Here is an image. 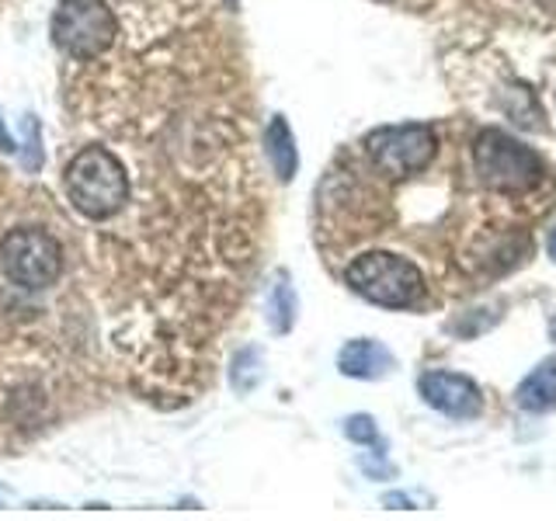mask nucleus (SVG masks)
<instances>
[{"label":"nucleus","mask_w":556,"mask_h":521,"mask_svg":"<svg viewBox=\"0 0 556 521\" xmlns=\"http://www.w3.org/2000/svg\"><path fill=\"white\" fill-rule=\"evenodd\" d=\"M35 174L0 164V452L25 448L94 399L126 390L118 365L84 330L14 289L4 271V237L14 226L66 208Z\"/></svg>","instance_id":"obj_1"},{"label":"nucleus","mask_w":556,"mask_h":521,"mask_svg":"<svg viewBox=\"0 0 556 521\" xmlns=\"http://www.w3.org/2000/svg\"><path fill=\"white\" fill-rule=\"evenodd\" d=\"M344 285L365 303L382 309H425L431 300V285L414 257L396 251H362L341 265Z\"/></svg>","instance_id":"obj_2"},{"label":"nucleus","mask_w":556,"mask_h":521,"mask_svg":"<svg viewBox=\"0 0 556 521\" xmlns=\"http://www.w3.org/2000/svg\"><path fill=\"white\" fill-rule=\"evenodd\" d=\"M358 161L387 181L410 178L425 170L442 153V129L434 122H404V126H379L352 147Z\"/></svg>","instance_id":"obj_3"},{"label":"nucleus","mask_w":556,"mask_h":521,"mask_svg":"<svg viewBox=\"0 0 556 521\" xmlns=\"http://www.w3.org/2000/svg\"><path fill=\"white\" fill-rule=\"evenodd\" d=\"M122 31V14L112 0H60L52 11V46L63 60H94L104 56Z\"/></svg>","instance_id":"obj_4"},{"label":"nucleus","mask_w":556,"mask_h":521,"mask_svg":"<svg viewBox=\"0 0 556 521\" xmlns=\"http://www.w3.org/2000/svg\"><path fill=\"white\" fill-rule=\"evenodd\" d=\"M417 390H421L428 407L442 410L448 417H459V421H473L483 410L480 386L473 379L456 376V372H425L421 382H417Z\"/></svg>","instance_id":"obj_5"},{"label":"nucleus","mask_w":556,"mask_h":521,"mask_svg":"<svg viewBox=\"0 0 556 521\" xmlns=\"http://www.w3.org/2000/svg\"><path fill=\"white\" fill-rule=\"evenodd\" d=\"M338 369L352 379H379L393 369V355L382 347L379 341L369 338H358V341H348L338 355Z\"/></svg>","instance_id":"obj_6"},{"label":"nucleus","mask_w":556,"mask_h":521,"mask_svg":"<svg viewBox=\"0 0 556 521\" xmlns=\"http://www.w3.org/2000/svg\"><path fill=\"white\" fill-rule=\"evenodd\" d=\"M515 399H518L521 410H532V414L553 410L556 407V358L539 365V369L518 386Z\"/></svg>","instance_id":"obj_7"},{"label":"nucleus","mask_w":556,"mask_h":521,"mask_svg":"<svg viewBox=\"0 0 556 521\" xmlns=\"http://www.w3.org/2000/svg\"><path fill=\"white\" fill-rule=\"evenodd\" d=\"M265 153H268V164L275 167V174L282 181H289L295 167H300V156H295V139L289 132V122L282 115H275L265 129Z\"/></svg>","instance_id":"obj_8"},{"label":"nucleus","mask_w":556,"mask_h":521,"mask_svg":"<svg viewBox=\"0 0 556 521\" xmlns=\"http://www.w3.org/2000/svg\"><path fill=\"white\" fill-rule=\"evenodd\" d=\"M268 317H271V327L275 334H286L295 320V295L289 289V278L278 275V282L271 285V295H268Z\"/></svg>","instance_id":"obj_9"},{"label":"nucleus","mask_w":556,"mask_h":521,"mask_svg":"<svg viewBox=\"0 0 556 521\" xmlns=\"http://www.w3.org/2000/svg\"><path fill=\"white\" fill-rule=\"evenodd\" d=\"M344 434H348L352 442H358V445H379V431H376V424H372V417H365V414L348 417Z\"/></svg>","instance_id":"obj_10"},{"label":"nucleus","mask_w":556,"mask_h":521,"mask_svg":"<svg viewBox=\"0 0 556 521\" xmlns=\"http://www.w3.org/2000/svg\"><path fill=\"white\" fill-rule=\"evenodd\" d=\"M17 150H22V147H17V143H14V139H11V132L4 129V122H0V153H8V156H14Z\"/></svg>","instance_id":"obj_11"},{"label":"nucleus","mask_w":556,"mask_h":521,"mask_svg":"<svg viewBox=\"0 0 556 521\" xmlns=\"http://www.w3.org/2000/svg\"><path fill=\"white\" fill-rule=\"evenodd\" d=\"M549 257H553V260H556V230H553V233H549Z\"/></svg>","instance_id":"obj_12"},{"label":"nucleus","mask_w":556,"mask_h":521,"mask_svg":"<svg viewBox=\"0 0 556 521\" xmlns=\"http://www.w3.org/2000/svg\"><path fill=\"white\" fill-rule=\"evenodd\" d=\"M112 4H129V0H112Z\"/></svg>","instance_id":"obj_13"},{"label":"nucleus","mask_w":556,"mask_h":521,"mask_svg":"<svg viewBox=\"0 0 556 521\" xmlns=\"http://www.w3.org/2000/svg\"><path fill=\"white\" fill-rule=\"evenodd\" d=\"M553 338H556V320H553Z\"/></svg>","instance_id":"obj_14"},{"label":"nucleus","mask_w":556,"mask_h":521,"mask_svg":"<svg viewBox=\"0 0 556 521\" xmlns=\"http://www.w3.org/2000/svg\"><path fill=\"white\" fill-rule=\"evenodd\" d=\"M553 98H556V91H553Z\"/></svg>","instance_id":"obj_15"}]
</instances>
